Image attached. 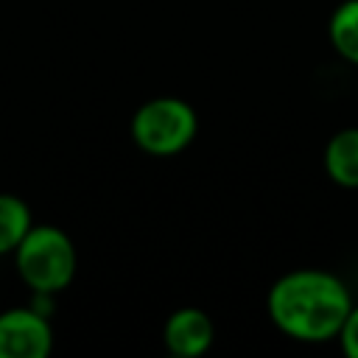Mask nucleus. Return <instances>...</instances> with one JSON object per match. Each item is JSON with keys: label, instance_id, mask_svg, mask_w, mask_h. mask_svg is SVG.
<instances>
[{"label": "nucleus", "instance_id": "f257e3e1", "mask_svg": "<svg viewBox=\"0 0 358 358\" xmlns=\"http://www.w3.org/2000/svg\"><path fill=\"white\" fill-rule=\"evenodd\" d=\"M266 305L280 333L294 341L322 344L338 338L352 299L336 274L322 268H296L271 285Z\"/></svg>", "mask_w": 358, "mask_h": 358}, {"label": "nucleus", "instance_id": "f03ea898", "mask_svg": "<svg viewBox=\"0 0 358 358\" xmlns=\"http://www.w3.org/2000/svg\"><path fill=\"white\" fill-rule=\"evenodd\" d=\"M14 266L20 280L34 294L64 291L78 268V255L70 235L53 224H34L14 249Z\"/></svg>", "mask_w": 358, "mask_h": 358}, {"label": "nucleus", "instance_id": "7ed1b4c3", "mask_svg": "<svg viewBox=\"0 0 358 358\" xmlns=\"http://www.w3.org/2000/svg\"><path fill=\"white\" fill-rule=\"evenodd\" d=\"M199 131L193 106L182 98L162 95L145 101L131 117V140L151 157H173L185 151Z\"/></svg>", "mask_w": 358, "mask_h": 358}, {"label": "nucleus", "instance_id": "20e7f679", "mask_svg": "<svg viewBox=\"0 0 358 358\" xmlns=\"http://www.w3.org/2000/svg\"><path fill=\"white\" fill-rule=\"evenodd\" d=\"M53 350V327L48 313L34 305L0 313V358H45Z\"/></svg>", "mask_w": 358, "mask_h": 358}, {"label": "nucleus", "instance_id": "39448f33", "mask_svg": "<svg viewBox=\"0 0 358 358\" xmlns=\"http://www.w3.org/2000/svg\"><path fill=\"white\" fill-rule=\"evenodd\" d=\"M165 347L176 358H199L210 350L215 338L213 319L201 308H179L168 316L162 330Z\"/></svg>", "mask_w": 358, "mask_h": 358}, {"label": "nucleus", "instance_id": "423d86ee", "mask_svg": "<svg viewBox=\"0 0 358 358\" xmlns=\"http://www.w3.org/2000/svg\"><path fill=\"white\" fill-rule=\"evenodd\" d=\"M324 171L341 187H358V129L336 131L324 145Z\"/></svg>", "mask_w": 358, "mask_h": 358}, {"label": "nucleus", "instance_id": "0eeeda50", "mask_svg": "<svg viewBox=\"0 0 358 358\" xmlns=\"http://www.w3.org/2000/svg\"><path fill=\"white\" fill-rule=\"evenodd\" d=\"M34 227L28 204L14 193H0V257L14 255L20 241Z\"/></svg>", "mask_w": 358, "mask_h": 358}, {"label": "nucleus", "instance_id": "6e6552de", "mask_svg": "<svg viewBox=\"0 0 358 358\" xmlns=\"http://www.w3.org/2000/svg\"><path fill=\"white\" fill-rule=\"evenodd\" d=\"M327 36L341 59L358 64V0H344L336 6L327 22Z\"/></svg>", "mask_w": 358, "mask_h": 358}, {"label": "nucleus", "instance_id": "1a4fd4ad", "mask_svg": "<svg viewBox=\"0 0 358 358\" xmlns=\"http://www.w3.org/2000/svg\"><path fill=\"white\" fill-rule=\"evenodd\" d=\"M338 341H341V350H344L347 358H358V305L350 308V313L341 324Z\"/></svg>", "mask_w": 358, "mask_h": 358}]
</instances>
